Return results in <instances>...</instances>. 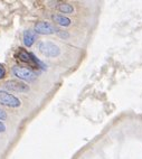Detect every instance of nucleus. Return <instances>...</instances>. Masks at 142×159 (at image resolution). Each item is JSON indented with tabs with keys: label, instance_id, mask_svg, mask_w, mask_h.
<instances>
[{
	"label": "nucleus",
	"instance_id": "6",
	"mask_svg": "<svg viewBox=\"0 0 142 159\" xmlns=\"http://www.w3.org/2000/svg\"><path fill=\"white\" fill-rule=\"evenodd\" d=\"M34 31L36 34L49 35V34H54L55 31H57V29L51 23H48V21H39V23H37L35 25Z\"/></svg>",
	"mask_w": 142,
	"mask_h": 159
},
{
	"label": "nucleus",
	"instance_id": "11",
	"mask_svg": "<svg viewBox=\"0 0 142 159\" xmlns=\"http://www.w3.org/2000/svg\"><path fill=\"white\" fill-rule=\"evenodd\" d=\"M7 118V114H6V112L3 110H1L0 109V120H5Z\"/></svg>",
	"mask_w": 142,
	"mask_h": 159
},
{
	"label": "nucleus",
	"instance_id": "2",
	"mask_svg": "<svg viewBox=\"0 0 142 159\" xmlns=\"http://www.w3.org/2000/svg\"><path fill=\"white\" fill-rule=\"evenodd\" d=\"M38 49L42 54L47 57H57L60 54V48L51 42H40L38 44Z\"/></svg>",
	"mask_w": 142,
	"mask_h": 159
},
{
	"label": "nucleus",
	"instance_id": "5",
	"mask_svg": "<svg viewBox=\"0 0 142 159\" xmlns=\"http://www.w3.org/2000/svg\"><path fill=\"white\" fill-rule=\"evenodd\" d=\"M5 88L9 91L14 92H28L29 86L25 84L21 81H17V80H9L5 83Z\"/></svg>",
	"mask_w": 142,
	"mask_h": 159
},
{
	"label": "nucleus",
	"instance_id": "3",
	"mask_svg": "<svg viewBox=\"0 0 142 159\" xmlns=\"http://www.w3.org/2000/svg\"><path fill=\"white\" fill-rule=\"evenodd\" d=\"M12 73L18 79L23 80V81H27V82H31V81H34L36 79V73H34L29 68L23 67V66H14L12 67Z\"/></svg>",
	"mask_w": 142,
	"mask_h": 159
},
{
	"label": "nucleus",
	"instance_id": "10",
	"mask_svg": "<svg viewBox=\"0 0 142 159\" xmlns=\"http://www.w3.org/2000/svg\"><path fill=\"white\" fill-rule=\"evenodd\" d=\"M5 76H6V68L2 64H0V80H2Z\"/></svg>",
	"mask_w": 142,
	"mask_h": 159
},
{
	"label": "nucleus",
	"instance_id": "1",
	"mask_svg": "<svg viewBox=\"0 0 142 159\" xmlns=\"http://www.w3.org/2000/svg\"><path fill=\"white\" fill-rule=\"evenodd\" d=\"M17 58L19 61H21V62L27 63L29 65L34 66V67H45V65L34 54L28 53V52L25 51L24 48H19V51L17 53Z\"/></svg>",
	"mask_w": 142,
	"mask_h": 159
},
{
	"label": "nucleus",
	"instance_id": "13",
	"mask_svg": "<svg viewBox=\"0 0 142 159\" xmlns=\"http://www.w3.org/2000/svg\"><path fill=\"white\" fill-rule=\"evenodd\" d=\"M58 35H60V36H62V37H68V35L66 34V33H60Z\"/></svg>",
	"mask_w": 142,
	"mask_h": 159
},
{
	"label": "nucleus",
	"instance_id": "4",
	"mask_svg": "<svg viewBox=\"0 0 142 159\" xmlns=\"http://www.w3.org/2000/svg\"><path fill=\"white\" fill-rule=\"evenodd\" d=\"M0 104L6 105V107H9V108H18V107H20L21 102L15 95L8 93L6 91H1L0 90Z\"/></svg>",
	"mask_w": 142,
	"mask_h": 159
},
{
	"label": "nucleus",
	"instance_id": "7",
	"mask_svg": "<svg viewBox=\"0 0 142 159\" xmlns=\"http://www.w3.org/2000/svg\"><path fill=\"white\" fill-rule=\"evenodd\" d=\"M37 38V34L33 30H26L24 33V44L27 47H30L35 43V40Z\"/></svg>",
	"mask_w": 142,
	"mask_h": 159
},
{
	"label": "nucleus",
	"instance_id": "9",
	"mask_svg": "<svg viewBox=\"0 0 142 159\" xmlns=\"http://www.w3.org/2000/svg\"><path fill=\"white\" fill-rule=\"evenodd\" d=\"M58 9L60 12H64V14H73L74 12V7L69 3H60Z\"/></svg>",
	"mask_w": 142,
	"mask_h": 159
},
{
	"label": "nucleus",
	"instance_id": "12",
	"mask_svg": "<svg viewBox=\"0 0 142 159\" xmlns=\"http://www.w3.org/2000/svg\"><path fill=\"white\" fill-rule=\"evenodd\" d=\"M5 131H6V125L0 121V132H5Z\"/></svg>",
	"mask_w": 142,
	"mask_h": 159
},
{
	"label": "nucleus",
	"instance_id": "8",
	"mask_svg": "<svg viewBox=\"0 0 142 159\" xmlns=\"http://www.w3.org/2000/svg\"><path fill=\"white\" fill-rule=\"evenodd\" d=\"M53 20H54L55 23L58 24V25L60 26H64V27H66V26H69L71 25V19L68 17H66V16H63V15H60V14H55L53 15Z\"/></svg>",
	"mask_w": 142,
	"mask_h": 159
}]
</instances>
